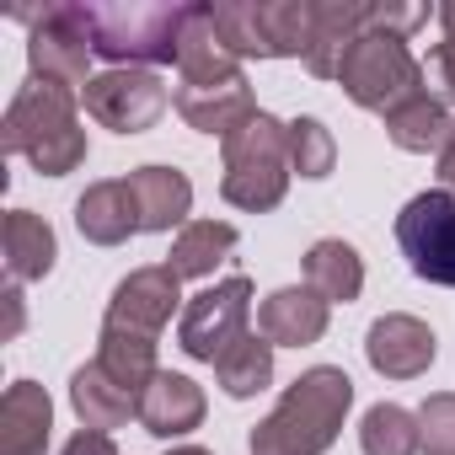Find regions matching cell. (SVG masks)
Wrapping results in <instances>:
<instances>
[{
  "mask_svg": "<svg viewBox=\"0 0 455 455\" xmlns=\"http://www.w3.org/2000/svg\"><path fill=\"white\" fill-rule=\"evenodd\" d=\"M354 407V380L338 364H311L279 407L252 428V455H327Z\"/></svg>",
  "mask_w": 455,
  "mask_h": 455,
  "instance_id": "cell-1",
  "label": "cell"
},
{
  "mask_svg": "<svg viewBox=\"0 0 455 455\" xmlns=\"http://www.w3.org/2000/svg\"><path fill=\"white\" fill-rule=\"evenodd\" d=\"M76 108H81V92L28 76V86L6 108L0 145L12 156H28L33 172H44V177H65L86 161V129H81Z\"/></svg>",
  "mask_w": 455,
  "mask_h": 455,
  "instance_id": "cell-2",
  "label": "cell"
},
{
  "mask_svg": "<svg viewBox=\"0 0 455 455\" xmlns=\"http://www.w3.org/2000/svg\"><path fill=\"white\" fill-rule=\"evenodd\" d=\"M76 22L92 44L97 60L113 70H150V65H177V33H182V6H76Z\"/></svg>",
  "mask_w": 455,
  "mask_h": 455,
  "instance_id": "cell-3",
  "label": "cell"
},
{
  "mask_svg": "<svg viewBox=\"0 0 455 455\" xmlns=\"http://www.w3.org/2000/svg\"><path fill=\"white\" fill-rule=\"evenodd\" d=\"M290 124L274 113L247 118L231 140H225V166H220V193L225 204H236L247 214H268L290 193Z\"/></svg>",
  "mask_w": 455,
  "mask_h": 455,
  "instance_id": "cell-4",
  "label": "cell"
},
{
  "mask_svg": "<svg viewBox=\"0 0 455 455\" xmlns=\"http://www.w3.org/2000/svg\"><path fill=\"white\" fill-rule=\"evenodd\" d=\"M338 86H343V97H348L354 108L380 113V118L396 113L402 102H412L418 92H428L423 65L412 60L407 38H391V33H364V38L348 49V60H343V70H338Z\"/></svg>",
  "mask_w": 455,
  "mask_h": 455,
  "instance_id": "cell-5",
  "label": "cell"
},
{
  "mask_svg": "<svg viewBox=\"0 0 455 455\" xmlns=\"http://www.w3.org/2000/svg\"><path fill=\"white\" fill-rule=\"evenodd\" d=\"M12 17L28 28L33 81H54V86H70V92L92 86V44L76 22V0H60V6H17Z\"/></svg>",
  "mask_w": 455,
  "mask_h": 455,
  "instance_id": "cell-6",
  "label": "cell"
},
{
  "mask_svg": "<svg viewBox=\"0 0 455 455\" xmlns=\"http://www.w3.org/2000/svg\"><path fill=\"white\" fill-rule=\"evenodd\" d=\"M396 247L423 284L455 290V193L428 188L407 198L396 214Z\"/></svg>",
  "mask_w": 455,
  "mask_h": 455,
  "instance_id": "cell-7",
  "label": "cell"
},
{
  "mask_svg": "<svg viewBox=\"0 0 455 455\" xmlns=\"http://www.w3.org/2000/svg\"><path fill=\"white\" fill-rule=\"evenodd\" d=\"M247 316H252V279H247V274H231V279L198 290V295L182 306L177 343H182L188 359L220 364L225 348L247 338Z\"/></svg>",
  "mask_w": 455,
  "mask_h": 455,
  "instance_id": "cell-8",
  "label": "cell"
},
{
  "mask_svg": "<svg viewBox=\"0 0 455 455\" xmlns=\"http://www.w3.org/2000/svg\"><path fill=\"white\" fill-rule=\"evenodd\" d=\"M166 102H172V92L161 86L156 70H102L81 92L86 118H97L113 134H145L166 113Z\"/></svg>",
  "mask_w": 455,
  "mask_h": 455,
  "instance_id": "cell-9",
  "label": "cell"
},
{
  "mask_svg": "<svg viewBox=\"0 0 455 455\" xmlns=\"http://www.w3.org/2000/svg\"><path fill=\"white\" fill-rule=\"evenodd\" d=\"M434 354H439V343H434L428 322H418L407 311H391V316L370 322V332H364V359L386 380H418V375H428Z\"/></svg>",
  "mask_w": 455,
  "mask_h": 455,
  "instance_id": "cell-10",
  "label": "cell"
},
{
  "mask_svg": "<svg viewBox=\"0 0 455 455\" xmlns=\"http://www.w3.org/2000/svg\"><path fill=\"white\" fill-rule=\"evenodd\" d=\"M177 300H182V279L156 263V268H134L129 279L113 284V300H108V316L102 322H118V327H134V332H161L172 316H177Z\"/></svg>",
  "mask_w": 455,
  "mask_h": 455,
  "instance_id": "cell-11",
  "label": "cell"
},
{
  "mask_svg": "<svg viewBox=\"0 0 455 455\" xmlns=\"http://www.w3.org/2000/svg\"><path fill=\"white\" fill-rule=\"evenodd\" d=\"M247 76L242 60L225 49L214 28V6H182V33H177V86H214Z\"/></svg>",
  "mask_w": 455,
  "mask_h": 455,
  "instance_id": "cell-12",
  "label": "cell"
},
{
  "mask_svg": "<svg viewBox=\"0 0 455 455\" xmlns=\"http://www.w3.org/2000/svg\"><path fill=\"white\" fill-rule=\"evenodd\" d=\"M172 108L188 118V129L220 134V140H231L247 118L263 113V108L252 102L247 76H236V81H214V86H177V92H172Z\"/></svg>",
  "mask_w": 455,
  "mask_h": 455,
  "instance_id": "cell-13",
  "label": "cell"
},
{
  "mask_svg": "<svg viewBox=\"0 0 455 455\" xmlns=\"http://www.w3.org/2000/svg\"><path fill=\"white\" fill-rule=\"evenodd\" d=\"M327 316H332V306L311 284H290V290H274L258 306V332L274 348H306V343L327 338Z\"/></svg>",
  "mask_w": 455,
  "mask_h": 455,
  "instance_id": "cell-14",
  "label": "cell"
},
{
  "mask_svg": "<svg viewBox=\"0 0 455 455\" xmlns=\"http://www.w3.org/2000/svg\"><path fill=\"white\" fill-rule=\"evenodd\" d=\"M54 402L38 380H12L0 396V455H49Z\"/></svg>",
  "mask_w": 455,
  "mask_h": 455,
  "instance_id": "cell-15",
  "label": "cell"
},
{
  "mask_svg": "<svg viewBox=\"0 0 455 455\" xmlns=\"http://www.w3.org/2000/svg\"><path fill=\"white\" fill-rule=\"evenodd\" d=\"M370 33V0H316V38L306 54V70L316 81H338L348 49Z\"/></svg>",
  "mask_w": 455,
  "mask_h": 455,
  "instance_id": "cell-16",
  "label": "cell"
},
{
  "mask_svg": "<svg viewBox=\"0 0 455 455\" xmlns=\"http://www.w3.org/2000/svg\"><path fill=\"white\" fill-rule=\"evenodd\" d=\"M76 231H81L92 247H124V242L140 231V209H134L129 182H118V177L92 182V188L76 198Z\"/></svg>",
  "mask_w": 455,
  "mask_h": 455,
  "instance_id": "cell-17",
  "label": "cell"
},
{
  "mask_svg": "<svg viewBox=\"0 0 455 455\" xmlns=\"http://www.w3.org/2000/svg\"><path fill=\"white\" fill-rule=\"evenodd\" d=\"M140 423H145V434H156V439H182V434H193V428L204 423V386L188 380V375H177V370H161V375L150 380V391L140 396Z\"/></svg>",
  "mask_w": 455,
  "mask_h": 455,
  "instance_id": "cell-18",
  "label": "cell"
},
{
  "mask_svg": "<svg viewBox=\"0 0 455 455\" xmlns=\"http://www.w3.org/2000/svg\"><path fill=\"white\" fill-rule=\"evenodd\" d=\"M0 252H6V279L12 284H33V279H49L54 258H60V242H54V225L33 209H12L6 225H0Z\"/></svg>",
  "mask_w": 455,
  "mask_h": 455,
  "instance_id": "cell-19",
  "label": "cell"
},
{
  "mask_svg": "<svg viewBox=\"0 0 455 455\" xmlns=\"http://www.w3.org/2000/svg\"><path fill=\"white\" fill-rule=\"evenodd\" d=\"M140 209V231H172V225H188L193 209V182L177 166H140L124 177Z\"/></svg>",
  "mask_w": 455,
  "mask_h": 455,
  "instance_id": "cell-20",
  "label": "cell"
},
{
  "mask_svg": "<svg viewBox=\"0 0 455 455\" xmlns=\"http://www.w3.org/2000/svg\"><path fill=\"white\" fill-rule=\"evenodd\" d=\"M70 407H76L81 428H97V434H113L129 418H140V396H129L97 359L70 375Z\"/></svg>",
  "mask_w": 455,
  "mask_h": 455,
  "instance_id": "cell-21",
  "label": "cell"
},
{
  "mask_svg": "<svg viewBox=\"0 0 455 455\" xmlns=\"http://www.w3.org/2000/svg\"><path fill=\"white\" fill-rule=\"evenodd\" d=\"M97 364H102L129 396H145L150 380L161 375V370H156V338H150V332H134V327H118V322H102Z\"/></svg>",
  "mask_w": 455,
  "mask_h": 455,
  "instance_id": "cell-22",
  "label": "cell"
},
{
  "mask_svg": "<svg viewBox=\"0 0 455 455\" xmlns=\"http://www.w3.org/2000/svg\"><path fill=\"white\" fill-rule=\"evenodd\" d=\"M306 284L327 300V306H348L364 290V258L359 247H348L343 236H322L306 252Z\"/></svg>",
  "mask_w": 455,
  "mask_h": 455,
  "instance_id": "cell-23",
  "label": "cell"
},
{
  "mask_svg": "<svg viewBox=\"0 0 455 455\" xmlns=\"http://www.w3.org/2000/svg\"><path fill=\"white\" fill-rule=\"evenodd\" d=\"M231 252H236V225L231 220H188L177 231V242H172L166 268L177 279H209Z\"/></svg>",
  "mask_w": 455,
  "mask_h": 455,
  "instance_id": "cell-24",
  "label": "cell"
},
{
  "mask_svg": "<svg viewBox=\"0 0 455 455\" xmlns=\"http://www.w3.org/2000/svg\"><path fill=\"white\" fill-rule=\"evenodd\" d=\"M450 129H455V118H450V108L434 92H418L412 102H402L396 113H386V140L396 150H407V156H428V150L439 156L444 140H450Z\"/></svg>",
  "mask_w": 455,
  "mask_h": 455,
  "instance_id": "cell-25",
  "label": "cell"
},
{
  "mask_svg": "<svg viewBox=\"0 0 455 455\" xmlns=\"http://www.w3.org/2000/svg\"><path fill=\"white\" fill-rule=\"evenodd\" d=\"M214 380H220L225 396H236V402L268 391V386H274V343H268L263 332H247L242 343H231V348L220 354Z\"/></svg>",
  "mask_w": 455,
  "mask_h": 455,
  "instance_id": "cell-26",
  "label": "cell"
},
{
  "mask_svg": "<svg viewBox=\"0 0 455 455\" xmlns=\"http://www.w3.org/2000/svg\"><path fill=\"white\" fill-rule=\"evenodd\" d=\"M359 450L364 455H418L423 450V423L402 402H375L359 423Z\"/></svg>",
  "mask_w": 455,
  "mask_h": 455,
  "instance_id": "cell-27",
  "label": "cell"
},
{
  "mask_svg": "<svg viewBox=\"0 0 455 455\" xmlns=\"http://www.w3.org/2000/svg\"><path fill=\"white\" fill-rule=\"evenodd\" d=\"M214 28L236 60H274L268 49V28H263V0H220L214 6Z\"/></svg>",
  "mask_w": 455,
  "mask_h": 455,
  "instance_id": "cell-28",
  "label": "cell"
},
{
  "mask_svg": "<svg viewBox=\"0 0 455 455\" xmlns=\"http://www.w3.org/2000/svg\"><path fill=\"white\" fill-rule=\"evenodd\" d=\"M290 166L300 177H311V182L338 166V140H332V129L322 118H295L290 124Z\"/></svg>",
  "mask_w": 455,
  "mask_h": 455,
  "instance_id": "cell-29",
  "label": "cell"
},
{
  "mask_svg": "<svg viewBox=\"0 0 455 455\" xmlns=\"http://www.w3.org/2000/svg\"><path fill=\"white\" fill-rule=\"evenodd\" d=\"M418 423H423V450L428 455H455V391H434L418 407Z\"/></svg>",
  "mask_w": 455,
  "mask_h": 455,
  "instance_id": "cell-30",
  "label": "cell"
},
{
  "mask_svg": "<svg viewBox=\"0 0 455 455\" xmlns=\"http://www.w3.org/2000/svg\"><path fill=\"white\" fill-rule=\"evenodd\" d=\"M428 22V6H380V0H370V33H391V38H407L412 28Z\"/></svg>",
  "mask_w": 455,
  "mask_h": 455,
  "instance_id": "cell-31",
  "label": "cell"
},
{
  "mask_svg": "<svg viewBox=\"0 0 455 455\" xmlns=\"http://www.w3.org/2000/svg\"><path fill=\"white\" fill-rule=\"evenodd\" d=\"M423 81L434 86V97L444 108H455V44H434L423 60Z\"/></svg>",
  "mask_w": 455,
  "mask_h": 455,
  "instance_id": "cell-32",
  "label": "cell"
},
{
  "mask_svg": "<svg viewBox=\"0 0 455 455\" xmlns=\"http://www.w3.org/2000/svg\"><path fill=\"white\" fill-rule=\"evenodd\" d=\"M60 455H118V444H113V434H97V428H81Z\"/></svg>",
  "mask_w": 455,
  "mask_h": 455,
  "instance_id": "cell-33",
  "label": "cell"
},
{
  "mask_svg": "<svg viewBox=\"0 0 455 455\" xmlns=\"http://www.w3.org/2000/svg\"><path fill=\"white\" fill-rule=\"evenodd\" d=\"M0 300H6V332H0V338H17V332H22V322H28V316H22V290H17V284H6V295H0Z\"/></svg>",
  "mask_w": 455,
  "mask_h": 455,
  "instance_id": "cell-34",
  "label": "cell"
},
{
  "mask_svg": "<svg viewBox=\"0 0 455 455\" xmlns=\"http://www.w3.org/2000/svg\"><path fill=\"white\" fill-rule=\"evenodd\" d=\"M439 182H444V193H455V129H450V140L439 150Z\"/></svg>",
  "mask_w": 455,
  "mask_h": 455,
  "instance_id": "cell-35",
  "label": "cell"
},
{
  "mask_svg": "<svg viewBox=\"0 0 455 455\" xmlns=\"http://www.w3.org/2000/svg\"><path fill=\"white\" fill-rule=\"evenodd\" d=\"M439 28H444V44H455V0L439 6Z\"/></svg>",
  "mask_w": 455,
  "mask_h": 455,
  "instance_id": "cell-36",
  "label": "cell"
},
{
  "mask_svg": "<svg viewBox=\"0 0 455 455\" xmlns=\"http://www.w3.org/2000/svg\"><path fill=\"white\" fill-rule=\"evenodd\" d=\"M166 455H209V450H198V444H177V450H166Z\"/></svg>",
  "mask_w": 455,
  "mask_h": 455,
  "instance_id": "cell-37",
  "label": "cell"
}]
</instances>
